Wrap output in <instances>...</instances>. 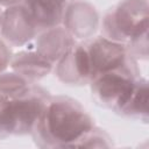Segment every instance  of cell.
Instances as JSON below:
<instances>
[{
    "label": "cell",
    "mask_w": 149,
    "mask_h": 149,
    "mask_svg": "<svg viewBox=\"0 0 149 149\" xmlns=\"http://www.w3.org/2000/svg\"><path fill=\"white\" fill-rule=\"evenodd\" d=\"M45 130L55 141L72 142L87 133L91 120L76 104L68 101L52 102L45 111Z\"/></svg>",
    "instance_id": "1"
},
{
    "label": "cell",
    "mask_w": 149,
    "mask_h": 149,
    "mask_svg": "<svg viewBox=\"0 0 149 149\" xmlns=\"http://www.w3.org/2000/svg\"><path fill=\"white\" fill-rule=\"evenodd\" d=\"M95 84L100 98L119 107L127 105L135 91L133 81L119 73H106Z\"/></svg>",
    "instance_id": "2"
},
{
    "label": "cell",
    "mask_w": 149,
    "mask_h": 149,
    "mask_svg": "<svg viewBox=\"0 0 149 149\" xmlns=\"http://www.w3.org/2000/svg\"><path fill=\"white\" fill-rule=\"evenodd\" d=\"M90 64L91 69L106 72L115 69L123 61V50L120 45L108 42L106 40H99L92 44L90 51Z\"/></svg>",
    "instance_id": "3"
},
{
    "label": "cell",
    "mask_w": 149,
    "mask_h": 149,
    "mask_svg": "<svg viewBox=\"0 0 149 149\" xmlns=\"http://www.w3.org/2000/svg\"><path fill=\"white\" fill-rule=\"evenodd\" d=\"M41 112V104L37 100H19L9 102L8 129L24 130L31 126Z\"/></svg>",
    "instance_id": "4"
},
{
    "label": "cell",
    "mask_w": 149,
    "mask_h": 149,
    "mask_svg": "<svg viewBox=\"0 0 149 149\" xmlns=\"http://www.w3.org/2000/svg\"><path fill=\"white\" fill-rule=\"evenodd\" d=\"M61 0H30L31 12L36 20L42 22H49L57 17Z\"/></svg>",
    "instance_id": "5"
},
{
    "label": "cell",
    "mask_w": 149,
    "mask_h": 149,
    "mask_svg": "<svg viewBox=\"0 0 149 149\" xmlns=\"http://www.w3.org/2000/svg\"><path fill=\"white\" fill-rule=\"evenodd\" d=\"M129 102H132V106L136 108L137 112H147V101H148V91L147 86L143 85L142 87L137 88V91L133 93Z\"/></svg>",
    "instance_id": "6"
},
{
    "label": "cell",
    "mask_w": 149,
    "mask_h": 149,
    "mask_svg": "<svg viewBox=\"0 0 149 149\" xmlns=\"http://www.w3.org/2000/svg\"><path fill=\"white\" fill-rule=\"evenodd\" d=\"M8 113H9V101L0 97V128L8 129Z\"/></svg>",
    "instance_id": "7"
}]
</instances>
